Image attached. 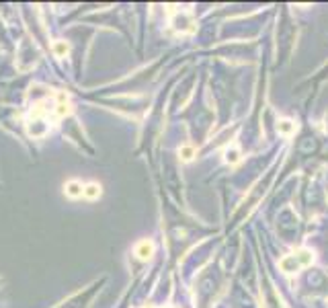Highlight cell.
Here are the masks:
<instances>
[{"label":"cell","instance_id":"1","mask_svg":"<svg viewBox=\"0 0 328 308\" xmlns=\"http://www.w3.org/2000/svg\"><path fill=\"white\" fill-rule=\"evenodd\" d=\"M314 263V253L310 249H298L291 255H285L283 259L279 261V269L285 275H293L304 267H310Z\"/></svg>","mask_w":328,"mask_h":308},{"label":"cell","instance_id":"2","mask_svg":"<svg viewBox=\"0 0 328 308\" xmlns=\"http://www.w3.org/2000/svg\"><path fill=\"white\" fill-rule=\"evenodd\" d=\"M173 29L177 33H193L195 31V21L189 13H179L173 17Z\"/></svg>","mask_w":328,"mask_h":308},{"label":"cell","instance_id":"3","mask_svg":"<svg viewBox=\"0 0 328 308\" xmlns=\"http://www.w3.org/2000/svg\"><path fill=\"white\" fill-rule=\"evenodd\" d=\"M49 132L47 119H37V117H27V134L31 138H43Z\"/></svg>","mask_w":328,"mask_h":308},{"label":"cell","instance_id":"4","mask_svg":"<svg viewBox=\"0 0 328 308\" xmlns=\"http://www.w3.org/2000/svg\"><path fill=\"white\" fill-rule=\"evenodd\" d=\"M72 113V105H70V99L66 93H58V103L53 107V115L56 117H68Z\"/></svg>","mask_w":328,"mask_h":308},{"label":"cell","instance_id":"5","mask_svg":"<svg viewBox=\"0 0 328 308\" xmlns=\"http://www.w3.org/2000/svg\"><path fill=\"white\" fill-rule=\"evenodd\" d=\"M64 193H66V197H70V199H78V197H82V193H84V185H82L78 179H70V181L64 183Z\"/></svg>","mask_w":328,"mask_h":308},{"label":"cell","instance_id":"6","mask_svg":"<svg viewBox=\"0 0 328 308\" xmlns=\"http://www.w3.org/2000/svg\"><path fill=\"white\" fill-rule=\"evenodd\" d=\"M154 255V242L152 240H140L138 244H136V257L140 261H148L150 257Z\"/></svg>","mask_w":328,"mask_h":308},{"label":"cell","instance_id":"7","mask_svg":"<svg viewBox=\"0 0 328 308\" xmlns=\"http://www.w3.org/2000/svg\"><path fill=\"white\" fill-rule=\"evenodd\" d=\"M277 132H279L281 136H293V134L298 132V126H296V121H291V119H279Z\"/></svg>","mask_w":328,"mask_h":308},{"label":"cell","instance_id":"8","mask_svg":"<svg viewBox=\"0 0 328 308\" xmlns=\"http://www.w3.org/2000/svg\"><path fill=\"white\" fill-rule=\"evenodd\" d=\"M86 199H99L101 195H103V187H101V183H86L84 185V193H82Z\"/></svg>","mask_w":328,"mask_h":308},{"label":"cell","instance_id":"9","mask_svg":"<svg viewBox=\"0 0 328 308\" xmlns=\"http://www.w3.org/2000/svg\"><path fill=\"white\" fill-rule=\"evenodd\" d=\"M53 54H56L58 58H66L70 54V43L66 39H58V41H53Z\"/></svg>","mask_w":328,"mask_h":308},{"label":"cell","instance_id":"10","mask_svg":"<svg viewBox=\"0 0 328 308\" xmlns=\"http://www.w3.org/2000/svg\"><path fill=\"white\" fill-rule=\"evenodd\" d=\"M224 161H226L230 167H234V165L240 163V150H238V146L226 148V152H224Z\"/></svg>","mask_w":328,"mask_h":308},{"label":"cell","instance_id":"11","mask_svg":"<svg viewBox=\"0 0 328 308\" xmlns=\"http://www.w3.org/2000/svg\"><path fill=\"white\" fill-rule=\"evenodd\" d=\"M179 157H181V161H185V163L193 161V159H195V148L189 146V144L181 146V148H179Z\"/></svg>","mask_w":328,"mask_h":308},{"label":"cell","instance_id":"12","mask_svg":"<svg viewBox=\"0 0 328 308\" xmlns=\"http://www.w3.org/2000/svg\"><path fill=\"white\" fill-rule=\"evenodd\" d=\"M144 308H154V306H152V304H148V306H144Z\"/></svg>","mask_w":328,"mask_h":308},{"label":"cell","instance_id":"13","mask_svg":"<svg viewBox=\"0 0 328 308\" xmlns=\"http://www.w3.org/2000/svg\"><path fill=\"white\" fill-rule=\"evenodd\" d=\"M167 308H175V306H167Z\"/></svg>","mask_w":328,"mask_h":308}]
</instances>
